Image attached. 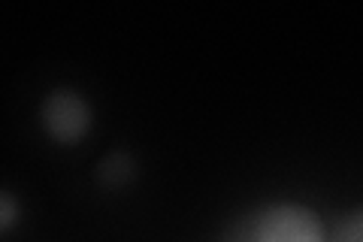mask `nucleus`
<instances>
[{"mask_svg":"<svg viewBox=\"0 0 363 242\" xmlns=\"http://www.w3.org/2000/svg\"><path fill=\"white\" fill-rule=\"evenodd\" d=\"M218 242H327V236L309 206L279 200L230 221Z\"/></svg>","mask_w":363,"mask_h":242,"instance_id":"f257e3e1","label":"nucleus"},{"mask_svg":"<svg viewBox=\"0 0 363 242\" xmlns=\"http://www.w3.org/2000/svg\"><path fill=\"white\" fill-rule=\"evenodd\" d=\"M327 242H363V209L345 215Z\"/></svg>","mask_w":363,"mask_h":242,"instance_id":"20e7f679","label":"nucleus"},{"mask_svg":"<svg viewBox=\"0 0 363 242\" xmlns=\"http://www.w3.org/2000/svg\"><path fill=\"white\" fill-rule=\"evenodd\" d=\"M16 221H18V203L13 197V191H4L0 194V230L9 233L16 227Z\"/></svg>","mask_w":363,"mask_h":242,"instance_id":"39448f33","label":"nucleus"},{"mask_svg":"<svg viewBox=\"0 0 363 242\" xmlns=\"http://www.w3.org/2000/svg\"><path fill=\"white\" fill-rule=\"evenodd\" d=\"M91 106L88 100L73 88H55L40 103V124L49 140L58 145H76L82 143L91 131Z\"/></svg>","mask_w":363,"mask_h":242,"instance_id":"f03ea898","label":"nucleus"},{"mask_svg":"<svg viewBox=\"0 0 363 242\" xmlns=\"http://www.w3.org/2000/svg\"><path fill=\"white\" fill-rule=\"evenodd\" d=\"M133 158L128 152H112L104 164L97 167V179L106 188H124L133 179Z\"/></svg>","mask_w":363,"mask_h":242,"instance_id":"7ed1b4c3","label":"nucleus"}]
</instances>
